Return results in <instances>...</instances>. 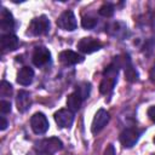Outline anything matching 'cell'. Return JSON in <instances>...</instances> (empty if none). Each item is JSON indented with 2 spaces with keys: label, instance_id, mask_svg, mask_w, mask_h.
I'll use <instances>...</instances> for the list:
<instances>
[{
  "label": "cell",
  "instance_id": "6da1fadb",
  "mask_svg": "<svg viewBox=\"0 0 155 155\" xmlns=\"http://www.w3.org/2000/svg\"><path fill=\"white\" fill-rule=\"evenodd\" d=\"M48 30H50V19L44 15L33 18L28 27V33L34 36L47 34Z\"/></svg>",
  "mask_w": 155,
  "mask_h": 155
},
{
  "label": "cell",
  "instance_id": "7a4b0ae2",
  "mask_svg": "<svg viewBox=\"0 0 155 155\" xmlns=\"http://www.w3.org/2000/svg\"><path fill=\"white\" fill-rule=\"evenodd\" d=\"M62 148H63L62 140L56 137L45 138V139H41L35 143V149L38 151H45V153H50V154H53V153L61 150Z\"/></svg>",
  "mask_w": 155,
  "mask_h": 155
},
{
  "label": "cell",
  "instance_id": "3957f363",
  "mask_svg": "<svg viewBox=\"0 0 155 155\" xmlns=\"http://www.w3.org/2000/svg\"><path fill=\"white\" fill-rule=\"evenodd\" d=\"M57 25L63 30H68V31L75 30L78 27V23H76L74 12L71 10H67L63 13H61V16L57 19Z\"/></svg>",
  "mask_w": 155,
  "mask_h": 155
},
{
  "label": "cell",
  "instance_id": "277c9868",
  "mask_svg": "<svg viewBox=\"0 0 155 155\" xmlns=\"http://www.w3.org/2000/svg\"><path fill=\"white\" fill-rule=\"evenodd\" d=\"M31 61H33L35 67L42 68V67L50 64V62H51V52L48 51V48H46L44 46H38V47H35V50L33 52Z\"/></svg>",
  "mask_w": 155,
  "mask_h": 155
},
{
  "label": "cell",
  "instance_id": "5b68a950",
  "mask_svg": "<svg viewBox=\"0 0 155 155\" xmlns=\"http://www.w3.org/2000/svg\"><path fill=\"white\" fill-rule=\"evenodd\" d=\"M48 120L42 113H35L30 117V127L34 133L36 134H44L48 130Z\"/></svg>",
  "mask_w": 155,
  "mask_h": 155
},
{
  "label": "cell",
  "instance_id": "8992f818",
  "mask_svg": "<svg viewBox=\"0 0 155 155\" xmlns=\"http://www.w3.org/2000/svg\"><path fill=\"white\" fill-rule=\"evenodd\" d=\"M109 117H110L109 113L105 109L97 110V113L93 116L92 124H91V132L93 134H97L98 132H101L107 126V124L109 122Z\"/></svg>",
  "mask_w": 155,
  "mask_h": 155
},
{
  "label": "cell",
  "instance_id": "52a82bcc",
  "mask_svg": "<svg viewBox=\"0 0 155 155\" xmlns=\"http://www.w3.org/2000/svg\"><path fill=\"white\" fill-rule=\"evenodd\" d=\"M78 50L82 53H86V54H90V53H93L98 50L102 48V42L97 39H93V38H82L80 39V41L78 42L76 45Z\"/></svg>",
  "mask_w": 155,
  "mask_h": 155
},
{
  "label": "cell",
  "instance_id": "ba28073f",
  "mask_svg": "<svg viewBox=\"0 0 155 155\" xmlns=\"http://www.w3.org/2000/svg\"><path fill=\"white\" fill-rule=\"evenodd\" d=\"M140 137V132L136 128H126L120 133V143L122 144L124 148H132L133 145H136V143L138 142Z\"/></svg>",
  "mask_w": 155,
  "mask_h": 155
},
{
  "label": "cell",
  "instance_id": "9c48e42d",
  "mask_svg": "<svg viewBox=\"0 0 155 155\" xmlns=\"http://www.w3.org/2000/svg\"><path fill=\"white\" fill-rule=\"evenodd\" d=\"M0 29L4 34H11V31L15 29V19L12 13L2 7L0 12Z\"/></svg>",
  "mask_w": 155,
  "mask_h": 155
},
{
  "label": "cell",
  "instance_id": "30bf717a",
  "mask_svg": "<svg viewBox=\"0 0 155 155\" xmlns=\"http://www.w3.org/2000/svg\"><path fill=\"white\" fill-rule=\"evenodd\" d=\"M54 121L61 128L70 127L74 122V114L69 109H59L54 113Z\"/></svg>",
  "mask_w": 155,
  "mask_h": 155
},
{
  "label": "cell",
  "instance_id": "8fae6325",
  "mask_svg": "<svg viewBox=\"0 0 155 155\" xmlns=\"http://www.w3.org/2000/svg\"><path fill=\"white\" fill-rule=\"evenodd\" d=\"M58 59L63 65H74L81 63L84 61V57L71 50H64L58 54Z\"/></svg>",
  "mask_w": 155,
  "mask_h": 155
},
{
  "label": "cell",
  "instance_id": "7c38bea8",
  "mask_svg": "<svg viewBox=\"0 0 155 155\" xmlns=\"http://www.w3.org/2000/svg\"><path fill=\"white\" fill-rule=\"evenodd\" d=\"M0 42H1V51H2V53L15 51V50H17V47L19 45L18 38L16 35H13V34H2Z\"/></svg>",
  "mask_w": 155,
  "mask_h": 155
},
{
  "label": "cell",
  "instance_id": "4fadbf2b",
  "mask_svg": "<svg viewBox=\"0 0 155 155\" xmlns=\"http://www.w3.org/2000/svg\"><path fill=\"white\" fill-rule=\"evenodd\" d=\"M16 105H17V109L19 113H25L30 108L31 98H30V94L28 91H24V90L18 91L17 97H16Z\"/></svg>",
  "mask_w": 155,
  "mask_h": 155
},
{
  "label": "cell",
  "instance_id": "5bb4252c",
  "mask_svg": "<svg viewBox=\"0 0 155 155\" xmlns=\"http://www.w3.org/2000/svg\"><path fill=\"white\" fill-rule=\"evenodd\" d=\"M34 79V70L30 67H23L17 73V82L22 86H28L33 82Z\"/></svg>",
  "mask_w": 155,
  "mask_h": 155
},
{
  "label": "cell",
  "instance_id": "9a60e30c",
  "mask_svg": "<svg viewBox=\"0 0 155 155\" xmlns=\"http://www.w3.org/2000/svg\"><path fill=\"white\" fill-rule=\"evenodd\" d=\"M124 68H125V79L127 81H130V82H136L138 80V73H137L136 68L132 65L130 58L125 62Z\"/></svg>",
  "mask_w": 155,
  "mask_h": 155
},
{
  "label": "cell",
  "instance_id": "2e32d148",
  "mask_svg": "<svg viewBox=\"0 0 155 155\" xmlns=\"http://www.w3.org/2000/svg\"><path fill=\"white\" fill-rule=\"evenodd\" d=\"M81 104H82V99L75 92H73V93H70L68 96V98H67V107H68V109L70 111H73V113L78 111L81 108Z\"/></svg>",
  "mask_w": 155,
  "mask_h": 155
},
{
  "label": "cell",
  "instance_id": "e0dca14e",
  "mask_svg": "<svg viewBox=\"0 0 155 155\" xmlns=\"http://www.w3.org/2000/svg\"><path fill=\"white\" fill-rule=\"evenodd\" d=\"M116 84V79H113V78H108V76H104L99 84V92L102 94H109L114 86Z\"/></svg>",
  "mask_w": 155,
  "mask_h": 155
},
{
  "label": "cell",
  "instance_id": "ac0fdd59",
  "mask_svg": "<svg viewBox=\"0 0 155 155\" xmlns=\"http://www.w3.org/2000/svg\"><path fill=\"white\" fill-rule=\"evenodd\" d=\"M90 91H91V84L90 82H81L80 85L76 86V88H75L74 92L84 101V99H86L88 97Z\"/></svg>",
  "mask_w": 155,
  "mask_h": 155
},
{
  "label": "cell",
  "instance_id": "d6986e66",
  "mask_svg": "<svg viewBox=\"0 0 155 155\" xmlns=\"http://www.w3.org/2000/svg\"><path fill=\"white\" fill-rule=\"evenodd\" d=\"M114 6L111 5V4H104V5H102L101 7H99V10H98V12H99V15L101 16H103V17H105V18H108V17H111L113 15H114Z\"/></svg>",
  "mask_w": 155,
  "mask_h": 155
},
{
  "label": "cell",
  "instance_id": "ffe728a7",
  "mask_svg": "<svg viewBox=\"0 0 155 155\" xmlns=\"http://www.w3.org/2000/svg\"><path fill=\"white\" fill-rule=\"evenodd\" d=\"M0 94L1 97H11L12 94V86L10 82L2 80L1 85H0Z\"/></svg>",
  "mask_w": 155,
  "mask_h": 155
},
{
  "label": "cell",
  "instance_id": "44dd1931",
  "mask_svg": "<svg viewBox=\"0 0 155 155\" xmlns=\"http://www.w3.org/2000/svg\"><path fill=\"white\" fill-rule=\"evenodd\" d=\"M81 25L85 29H92V28H94L97 25V19L94 17H90V16L84 17L81 19Z\"/></svg>",
  "mask_w": 155,
  "mask_h": 155
},
{
  "label": "cell",
  "instance_id": "7402d4cb",
  "mask_svg": "<svg viewBox=\"0 0 155 155\" xmlns=\"http://www.w3.org/2000/svg\"><path fill=\"white\" fill-rule=\"evenodd\" d=\"M0 110H1V114H2V115L10 113V111H11V103H10L8 101H4V99H2V101L0 102Z\"/></svg>",
  "mask_w": 155,
  "mask_h": 155
},
{
  "label": "cell",
  "instance_id": "603a6c76",
  "mask_svg": "<svg viewBox=\"0 0 155 155\" xmlns=\"http://www.w3.org/2000/svg\"><path fill=\"white\" fill-rule=\"evenodd\" d=\"M103 155H115V149H114V145H113V144H108V145H107V148L104 149Z\"/></svg>",
  "mask_w": 155,
  "mask_h": 155
},
{
  "label": "cell",
  "instance_id": "cb8c5ba5",
  "mask_svg": "<svg viewBox=\"0 0 155 155\" xmlns=\"http://www.w3.org/2000/svg\"><path fill=\"white\" fill-rule=\"evenodd\" d=\"M147 114H148V116H149V119L153 121V122H155V105H153V107H150L149 109H148V111H147Z\"/></svg>",
  "mask_w": 155,
  "mask_h": 155
},
{
  "label": "cell",
  "instance_id": "d4e9b609",
  "mask_svg": "<svg viewBox=\"0 0 155 155\" xmlns=\"http://www.w3.org/2000/svg\"><path fill=\"white\" fill-rule=\"evenodd\" d=\"M7 120H6V117L4 116V115H1L0 116V130L1 131H4V130H6V127H7Z\"/></svg>",
  "mask_w": 155,
  "mask_h": 155
},
{
  "label": "cell",
  "instance_id": "484cf974",
  "mask_svg": "<svg viewBox=\"0 0 155 155\" xmlns=\"http://www.w3.org/2000/svg\"><path fill=\"white\" fill-rule=\"evenodd\" d=\"M149 76H150V80H151L153 82H155V63L153 64V68L150 69V74H149Z\"/></svg>",
  "mask_w": 155,
  "mask_h": 155
},
{
  "label": "cell",
  "instance_id": "4316f807",
  "mask_svg": "<svg viewBox=\"0 0 155 155\" xmlns=\"http://www.w3.org/2000/svg\"><path fill=\"white\" fill-rule=\"evenodd\" d=\"M36 155H52V154H50V153H45V151H38Z\"/></svg>",
  "mask_w": 155,
  "mask_h": 155
},
{
  "label": "cell",
  "instance_id": "83f0119b",
  "mask_svg": "<svg viewBox=\"0 0 155 155\" xmlns=\"http://www.w3.org/2000/svg\"><path fill=\"white\" fill-rule=\"evenodd\" d=\"M154 142H155V137H154Z\"/></svg>",
  "mask_w": 155,
  "mask_h": 155
}]
</instances>
